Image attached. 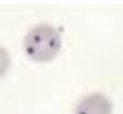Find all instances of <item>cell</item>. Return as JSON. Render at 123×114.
I'll use <instances>...</instances> for the list:
<instances>
[{
  "label": "cell",
  "instance_id": "obj_2",
  "mask_svg": "<svg viewBox=\"0 0 123 114\" xmlns=\"http://www.w3.org/2000/svg\"><path fill=\"white\" fill-rule=\"evenodd\" d=\"M112 106L104 94L94 93L85 97L77 106L75 114H112Z\"/></svg>",
  "mask_w": 123,
  "mask_h": 114
},
{
  "label": "cell",
  "instance_id": "obj_3",
  "mask_svg": "<svg viewBox=\"0 0 123 114\" xmlns=\"http://www.w3.org/2000/svg\"><path fill=\"white\" fill-rule=\"evenodd\" d=\"M10 64V57L8 52L0 46V78L7 71Z\"/></svg>",
  "mask_w": 123,
  "mask_h": 114
},
{
  "label": "cell",
  "instance_id": "obj_1",
  "mask_svg": "<svg viewBox=\"0 0 123 114\" xmlns=\"http://www.w3.org/2000/svg\"><path fill=\"white\" fill-rule=\"evenodd\" d=\"M59 33L52 26L42 23L32 28L25 39L27 54L34 60L49 62L52 60L61 46Z\"/></svg>",
  "mask_w": 123,
  "mask_h": 114
}]
</instances>
